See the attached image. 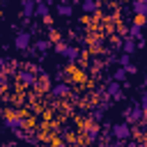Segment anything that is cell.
Listing matches in <instances>:
<instances>
[{
    "instance_id": "obj_23",
    "label": "cell",
    "mask_w": 147,
    "mask_h": 147,
    "mask_svg": "<svg viewBox=\"0 0 147 147\" xmlns=\"http://www.w3.org/2000/svg\"><path fill=\"white\" fill-rule=\"evenodd\" d=\"M28 32H30L32 37H34V34H39V25H37V23H30V30H28Z\"/></svg>"
},
{
    "instance_id": "obj_11",
    "label": "cell",
    "mask_w": 147,
    "mask_h": 147,
    "mask_svg": "<svg viewBox=\"0 0 147 147\" xmlns=\"http://www.w3.org/2000/svg\"><path fill=\"white\" fill-rule=\"evenodd\" d=\"M99 136H101V131H99V126H96L94 122L85 126V140H87V142H96Z\"/></svg>"
},
{
    "instance_id": "obj_18",
    "label": "cell",
    "mask_w": 147,
    "mask_h": 147,
    "mask_svg": "<svg viewBox=\"0 0 147 147\" xmlns=\"http://www.w3.org/2000/svg\"><path fill=\"white\" fill-rule=\"evenodd\" d=\"M113 80H117V83H126V78H129V74H126V69L124 67H119V69H115L113 71V76H110Z\"/></svg>"
},
{
    "instance_id": "obj_8",
    "label": "cell",
    "mask_w": 147,
    "mask_h": 147,
    "mask_svg": "<svg viewBox=\"0 0 147 147\" xmlns=\"http://www.w3.org/2000/svg\"><path fill=\"white\" fill-rule=\"evenodd\" d=\"M55 14L62 16V18H71V16H74V5H71L69 0H62V2L55 7Z\"/></svg>"
},
{
    "instance_id": "obj_7",
    "label": "cell",
    "mask_w": 147,
    "mask_h": 147,
    "mask_svg": "<svg viewBox=\"0 0 147 147\" xmlns=\"http://www.w3.org/2000/svg\"><path fill=\"white\" fill-rule=\"evenodd\" d=\"M34 7H37V2L34 0H21V18H23V23H30L32 21V16H34Z\"/></svg>"
},
{
    "instance_id": "obj_2",
    "label": "cell",
    "mask_w": 147,
    "mask_h": 147,
    "mask_svg": "<svg viewBox=\"0 0 147 147\" xmlns=\"http://www.w3.org/2000/svg\"><path fill=\"white\" fill-rule=\"evenodd\" d=\"M2 126H5V129H9V131H14V133H18V131L28 129V119H25V117H21L18 113H14V115H7V117L2 119Z\"/></svg>"
},
{
    "instance_id": "obj_17",
    "label": "cell",
    "mask_w": 147,
    "mask_h": 147,
    "mask_svg": "<svg viewBox=\"0 0 147 147\" xmlns=\"http://www.w3.org/2000/svg\"><path fill=\"white\" fill-rule=\"evenodd\" d=\"M126 37H131L133 41L142 39V28H140L138 23H131V25H129V34H126Z\"/></svg>"
},
{
    "instance_id": "obj_24",
    "label": "cell",
    "mask_w": 147,
    "mask_h": 147,
    "mask_svg": "<svg viewBox=\"0 0 147 147\" xmlns=\"http://www.w3.org/2000/svg\"><path fill=\"white\" fill-rule=\"evenodd\" d=\"M124 69H126V74H129V76H131V74H136V71H138V67H136V64H126V67H124Z\"/></svg>"
},
{
    "instance_id": "obj_21",
    "label": "cell",
    "mask_w": 147,
    "mask_h": 147,
    "mask_svg": "<svg viewBox=\"0 0 147 147\" xmlns=\"http://www.w3.org/2000/svg\"><path fill=\"white\" fill-rule=\"evenodd\" d=\"M140 108H142L145 115H147V92H142V96H140Z\"/></svg>"
},
{
    "instance_id": "obj_6",
    "label": "cell",
    "mask_w": 147,
    "mask_h": 147,
    "mask_svg": "<svg viewBox=\"0 0 147 147\" xmlns=\"http://www.w3.org/2000/svg\"><path fill=\"white\" fill-rule=\"evenodd\" d=\"M106 94L113 99V101H122L124 99V94H122V83H117V80H108V85H106Z\"/></svg>"
},
{
    "instance_id": "obj_19",
    "label": "cell",
    "mask_w": 147,
    "mask_h": 147,
    "mask_svg": "<svg viewBox=\"0 0 147 147\" xmlns=\"http://www.w3.org/2000/svg\"><path fill=\"white\" fill-rule=\"evenodd\" d=\"M67 46H69L67 41H55V44H53V48H55V53H57V55H64Z\"/></svg>"
},
{
    "instance_id": "obj_5",
    "label": "cell",
    "mask_w": 147,
    "mask_h": 147,
    "mask_svg": "<svg viewBox=\"0 0 147 147\" xmlns=\"http://www.w3.org/2000/svg\"><path fill=\"white\" fill-rule=\"evenodd\" d=\"M16 78H18V83L25 85V87H37V76H34V71H30L28 67H25V69H18V71H16Z\"/></svg>"
},
{
    "instance_id": "obj_22",
    "label": "cell",
    "mask_w": 147,
    "mask_h": 147,
    "mask_svg": "<svg viewBox=\"0 0 147 147\" xmlns=\"http://www.w3.org/2000/svg\"><path fill=\"white\" fill-rule=\"evenodd\" d=\"M133 23H138L140 28H145V25H147V16H136V21H133Z\"/></svg>"
},
{
    "instance_id": "obj_9",
    "label": "cell",
    "mask_w": 147,
    "mask_h": 147,
    "mask_svg": "<svg viewBox=\"0 0 147 147\" xmlns=\"http://www.w3.org/2000/svg\"><path fill=\"white\" fill-rule=\"evenodd\" d=\"M48 92H51L55 99H62V96H67V94L71 92V85H69V83H55Z\"/></svg>"
},
{
    "instance_id": "obj_4",
    "label": "cell",
    "mask_w": 147,
    "mask_h": 147,
    "mask_svg": "<svg viewBox=\"0 0 147 147\" xmlns=\"http://www.w3.org/2000/svg\"><path fill=\"white\" fill-rule=\"evenodd\" d=\"M14 46H16V51H28L32 46V34L28 30H18L14 37Z\"/></svg>"
},
{
    "instance_id": "obj_15",
    "label": "cell",
    "mask_w": 147,
    "mask_h": 147,
    "mask_svg": "<svg viewBox=\"0 0 147 147\" xmlns=\"http://www.w3.org/2000/svg\"><path fill=\"white\" fill-rule=\"evenodd\" d=\"M51 46H53V41H51V39H46V37H39V39L34 41V46H32V48H34V51H39V53H46Z\"/></svg>"
},
{
    "instance_id": "obj_26",
    "label": "cell",
    "mask_w": 147,
    "mask_h": 147,
    "mask_svg": "<svg viewBox=\"0 0 147 147\" xmlns=\"http://www.w3.org/2000/svg\"><path fill=\"white\" fill-rule=\"evenodd\" d=\"M57 147H67V145H57Z\"/></svg>"
},
{
    "instance_id": "obj_13",
    "label": "cell",
    "mask_w": 147,
    "mask_h": 147,
    "mask_svg": "<svg viewBox=\"0 0 147 147\" xmlns=\"http://www.w3.org/2000/svg\"><path fill=\"white\" fill-rule=\"evenodd\" d=\"M136 51H138L136 41H133L131 37H124V39H122V53H126V55H133Z\"/></svg>"
},
{
    "instance_id": "obj_1",
    "label": "cell",
    "mask_w": 147,
    "mask_h": 147,
    "mask_svg": "<svg viewBox=\"0 0 147 147\" xmlns=\"http://www.w3.org/2000/svg\"><path fill=\"white\" fill-rule=\"evenodd\" d=\"M145 119V110L140 108V101H131L124 110V122L126 124H140Z\"/></svg>"
},
{
    "instance_id": "obj_14",
    "label": "cell",
    "mask_w": 147,
    "mask_h": 147,
    "mask_svg": "<svg viewBox=\"0 0 147 147\" xmlns=\"http://www.w3.org/2000/svg\"><path fill=\"white\" fill-rule=\"evenodd\" d=\"M103 113H106V108H103L101 103H99V106H92V108H90V119L96 124V122L103 119Z\"/></svg>"
},
{
    "instance_id": "obj_20",
    "label": "cell",
    "mask_w": 147,
    "mask_h": 147,
    "mask_svg": "<svg viewBox=\"0 0 147 147\" xmlns=\"http://www.w3.org/2000/svg\"><path fill=\"white\" fill-rule=\"evenodd\" d=\"M129 57H131V55H126V53H122V55L117 57V62H119V67H126V64H131V62H129Z\"/></svg>"
},
{
    "instance_id": "obj_16",
    "label": "cell",
    "mask_w": 147,
    "mask_h": 147,
    "mask_svg": "<svg viewBox=\"0 0 147 147\" xmlns=\"http://www.w3.org/2000/svg\"><path fill=\"white\" fill-rule=\"evenodd\" d=\"M80 7H83L85 14H96L99 11V0H83Z\"/></svg>"
},
{
    "instance_id": "obj_3",
    "label": "cell",
    "mask_w": 147,
    "mask_h": 147,
    "mask_svg": "<svg viewBox=\"0 0 147 147\" xmlns=\"http://www.w3.org/2000/svg\"><path fill=\"white\" fill-rule=\"evenodd\" d=\"M110 136L115 138V140H131V136H133V129H131V124H126V122H119V124H113L110 126Z\"/></svg>"
},
{
    "instance_id": "obj_12",
    "label": "cell",
    "mask_w": 147,
    "mask_h": 147,
    "mask_svg": "<svg viewBox=\"0 0 147 147\" xmlns=\"http://www.w3.org/2000/svg\"><path fill=\"white\" fill-rule=\"evenodd\" d=\"M131 9H133L136 16H147V0H133Z\"/></svg>"
},
{
    "instance_id": "obj_10",
    "label": "cell",
    "mask_w": 147,
    "mask_h": 147,
    "mask_svg": "<svg viewBox=\"0 0 147 147\" xmlns=\"http://www.w3.org/2000/svg\"><path fill=\"white\" fill-rule=\"evenodd\" d=\"M64 60L69 62V64H74V62H78L80 60V48L78 46H67V51H64Z\"/></svg>"
},
{
    "instance_id": "obj_25",
    "label": "cell",
    "mask_w": 147,
    "mask_h": 147,
    "mask_svg": "<svg viewBox=\"0 0 147 147\" xmlns=\"http://www.w3.org/2000/svg\"><path fill=\"white\" fill-rule=\"evenodd\" d=\"M142 87L147 90V74H145V78H142Z\"/></svg>"
}]
</instances>
